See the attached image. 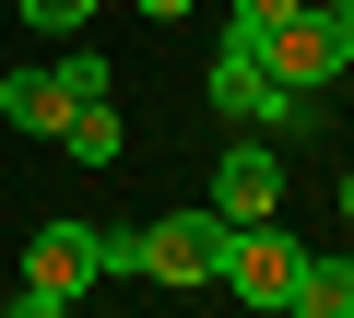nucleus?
Segmentation results:
<instances>
[{"instance_id": "obj_1", "label": "nucleus", "mask_w": 354, "mask_h": 318, "mask_svg": "<svg viewBox=\"0 0 354 318\" xmlns=\"http://www.w3.org/2000/svg\"><path fill=\"white\" fill-rule=\"evenodd\" d=\"M201 95H213V106H225L236 130H272V141H295V130L319 118V106H307L295 83H272L260 36H225V48H213V83H201Z\"/></svg>"}, {"instance_id": "obj_2", "label": "nucleus", "mask_w": 354, "mask_h": 318, "mask_svg": "<svg viewBox=\"0 0 354 318\" xmlns=\"http://www.w3.org/2000/svg\"><path fill=\"white\" fill-rule=\"evenodd\" d=\"M225 248H236V224H225L213 201H189V212L142 224V283H165V295H201V283H225Z\"/></svg>"}, {"instance_id": "obj_3", "label": "nucleus", "mask_w": 354, "mask_h": 318, "mask_svg": "<svg viewBox=\"0 0 354 318\" xmlns=\"http://www.w3.org/2000/svg\"><path fill=\"white\" fill-rule=\"evenodd\" d=\"M260 59H272V83H295V95H330V83L354 71V36H342V12H330V0H295V12L260 36Z\"/></svg>"}, {"instance_id": "obj_4", "label": "nucleus", "mask_w": 354, "mask_h": 318, "mask_svg": "<svg viewBox=\"0 0 354 318\" xmlns=\"http://www.w3.org/2000/svg\"><path fill=\"white\" fill-rule=\"evenodd\" d=\"M106 271H95V224H36L24 236V283H12V306L24 318H59V306H83Z\"/></svg>"}, {"instance_id": "obj_5", "label": "nucleus", "mask_w": 354, "mask_h": 318, "mask_svg": "<svg viewBox=\"0 0 354 318\" xmlns=\"http://www.w3.org/2000/svg\"><path fill=\"white\" fill-rule=\"evenodd\" d=\"M295 283H307V248L283 236V212H272V224H236V248H225V295L260 306V318H295Z\"/></svg>"}, {"instance_id": "obj_6", "label": "nucleus", "mask_w": 354, "mask_h": 318, "mask_svg": "<svg viewBox=\"0 0 354 318\" xmlns=\"http://www.w3.org/2000/svg\"><path fill=\"white\" fill-rule=\"evenodd\" d=\"M213 212H225V224H272V212H283V153H272V130H236V141H225Z\"/></svg>"}, {"instance_id": "obj_7", "label": "nucleus", "mask_w": 354, "mask_h": 318, "mask_svg": "<svg viewBox=\"0 0 354 318\" xmlns=\"http://www.w3.org/2000/svg\"><path fill=\"white\" fill-rule=\"evenodd\" d=\"M71 106H83V95H71L59 71H0V130H24V141H59V130H71Z\"/></svg>"}, {"instance_id": "obj_8", "label": "nucleus", "mask_w": 354, "mask_h": 318, "mask_svg": "<svg viewBox=\"0 0 354 318\" xmlns=\"http://www.w3.org/2000/svg\"><path fill=\"white\" fill-rule=\"evenodd\" d=\"M59 153H71V166H95V177H106L118 153H130V130H118V106H106V95H95V106H71V130H59Z\"/></svg>"}, {"instance_id": "obj_9", "label": "nucleus", "mask_w": 354, "mask_h": 318, "mask_svg": "<svg viewBox=\"0 0 354 318\" xmlns=\"http://www.w3.org/2000/svg\"><path fill=\"white\" fill-rule=\"evenodd\" d=\"M295 318H354V248H342V259H319V248H307V283H295Z\"/></svg>"}, {"instance_id": "obj_10", "label": "nucleus", "mask_w": 354, "mask_h": 318, "mask_svg": "<svg viewBox=\"0 0 354 318\" xmlns=\"http://www.w3.org/2000/svg\"><path fill=\"white\" fill-rule=\"evenodd\" d=\"M12 12H24L36 36H83V24H95V0H12Z\"/></svg>"}, {"instance_id": "obj_11", "label": "nucleus", "mask_w": 354, "mask_h": 318, "mask_svg": "<svg viewBox=\"0 0 354 318\" xmlns=\"http://www.w3.org/2000/svg\"><path fill=\"white\" fill-rule=\"evenodd\" d=\"M95 271H142V224H95Z\"/></svg>"}, {"instance_id": "obj_12", "label": "nucleus", "mask_w": 354, "mask_h": 318, "mask_svg": "<svg viewBox=\"0 0 354 318\" xmlns=\"http://www.w3.org/2000/svg\"><path fill=\"white\" fill-rule=\"evenodd\" d=\"M283 12H295V0H236V12H225V36H272Z\"/></svg>"}, {"instance_id": "obj_13", "label": "nucleus", "mask_w": 354, "mask_h": 318, "mask_svg": "<svg viewBox=\"0 0 354 318\" xmlns=\"http://www.w3.org/2000/svg\"><path fill=\"white\" fill-rule=\"evenodd\" d=\"M130 12H153V24H189V0H130Z\"/></svg>"}, {"instance_id": "obj_14", "label": "nucleus", "mask_w": 354, "mask_h": 318, "mask_svg": "<svg viewBox=\"0 0 354 318\" xmlns=\"http://www.w3.org/2000/svg\"><path fill=\"white\" fill-rule=\"evenodd\" d=\"M342 248H354V177H342Z\"/></svg>"}, {"instance_id": "obj_15", "label": "nucleus", "mask_w": 354, "mask_h": 318, "mask_svg": "<svg viewBox=\"0 0 354 318\" xmlns=\"http://www.w3.org/2000/svg\"><path fill=\"white\" fill-rule=\"evenodd\" d=\"M330 12H342V36H354V0H330Z\"/></svg>"}]
</instances>
